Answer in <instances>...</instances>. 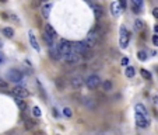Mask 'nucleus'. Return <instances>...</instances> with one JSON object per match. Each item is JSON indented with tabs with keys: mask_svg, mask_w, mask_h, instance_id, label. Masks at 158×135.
<instances>
[{
	"mask_svg": "<svg viewBox=\"0 0 158 135\" xmlns=\"http://www.w3.org/2000/svg\"><path fill=\"white\" fill-rule=\"evenodd\" d=\"M51 9H52V3H46V4H43V6H42L41 11H42V16L45 17V18H48V17H49Z\"/></svg>",
	"mask_w": 158,
	"mask_h": 135,
	"instance_id": "nucleus-14",
	"label": "nucleus"
},
{
	"mask_svg": "<svg viewBox=\"0 0 158 135\" xmlns=\"http://www.w3.org/2000/svg\"><path fill=\"white\" fill-rule=\"evenodd\" d=\"M143 27H144L143 20H136V21H134V30H136V31H141Z\"/></svg>",
	"mask_w": 158,
	"mask_h": 135,
	"instance_id": "nucleus-22",
	"label": "nucleus"
},
{
	"mask_svg": "<svg viewBox=\"0 0 158 135\" xmlns=\"http://www.w3.org/2000/svg\"><path fill=\"white\" fill-rule=\"evenodd\" d=\"M0 48H1V42H0Z\"/></svg>",
	"mask_w": 158,
	"mask_h": 135,
	"instance_id": "nucleus-39",
	"label": "nucleus"
},
{
	"mask_svg": "<svg viewBox=\"0 0 158 135\" xmlns=\"http://www.w3.org/2000/svg\"><path fill=\"white\" fill-rule=\"evenodd\" d=\"M102 86H104V90H105V92H112V87H113L111 80H105L102 83Z\"/></svg>",
	"mask_w": 158,
	"mask_h": 135,
	"instance_id": "nucleus-20",
	"label": "nucleus"
},
{
	"mask_svg": "<svg viewBox=\"0 0 158 135\" xmlns=\"http://www.w3.org/2000/svg\"><path fill=\"white\" fill-rule=\"evenodd\" d=\"M53 115H55V117H59V113H58L56 108H53Z\"/></svg>",
	"mask_w": 158,
	"mask_h": 135,
	"instance_id": "nucleus-36",
	"label": "nucleus"
},
{
	"mask_svg": "<svg viewBox=\"0 0 158 135\" xmlns=\"http://www.w3.org/2000/svg\"><path fill=\"white\" fill-rule=\"evenodd\" d=\"M45 33H46L49 37H52L53 39H55V38H56V35H58V34H56V30H55L51 24H45Z\"/></svg>",
	"mask_w": 158,
	"mask_h": 135,
	"instance_id": "nucleus-13",
	"label": "nucleus"
},
{
	"mask_svg": "<svg viewBox=\"0 0 158 135\" xmlns=\"http://www.w3.org/2000/svg\"><path fill=\"white\" fill-rule=\"evenodd\" d=\"M153 16H154V17H155V18H157V20H158V7H155V9H154V10H153Z\"/></svg>",
	"mask_w": 158,
	"mask_h": 135,
	"instance_id": "nucleus-32",
	"label": "nucleus"
},
{
	"mask_svg": "<svg viewBox=\"0 0 158 135\" xmlns=\"http://www.w3.org/2000/svg\"><path fill=\"white\" fill-rule=\"evenodd\" d=\"M127 63H129V59H127V58H123V59H122V65H127Z\"/></svg>",
	"mask_w": 158,
	"mask_h": 135,
	"instance_id": "nucleus-33",
	"label": "nucleus"
},
{
	"mask_svg": "<svg viewBox=\"0 0 158 135\" xmlns=\"http://www.w3.org/2000/svg\"><path fill=\"white\" fill-rule=\"evenodd\" d=\"M58 48H59L60 54L63 55V56H66V55H69V54H71V52H73V45L69 42L67 39H62L60 44L58 45Z\"/></svg>",
	"mask_w": 158,
	"mask_h": 135,
	"instance_id": "nucleus-3",
	"label": "nucleus"
},
{
	"mask_svg": "<svg viewBox=\"0 0 158 135\" xmlns=\"http://www.w3.org/2000/svg\"><path fill=\"white\" fill-rule=\"evenodd\" d=\"M13 94H14L17 99H21V100H24V99H27L28 96H30V92L27 90L25 87L16 86L14 89H13Z\"/></svg>",
	"mask_w": 158,
	"mask_h": 135,
	"instance_id": "nucleus-5",
	"label": "nucleus"
},
{
	"mask_svg": "<svg viewBox=\"0 0 158 135\" xmlns=\"http://www.w3.org/2000/svg\"><path fill=\"white\" fill-rule=\"evenodd\" d=\"M63 115H64V117H67V118H70V117L73 115V113H71V108H69V107L63 108Z\"/></svg>",
	"mask_w": 158,
	"mask_h": 135,
	"instance_id": "nucleus-28",
	"label": "nucleus"
},
{
	"mask_svg": "<svg viewBox=\"0 0 158 135\" xmlns=\"http://www.w3.org/2000/svg\"><path fill=\"white\" fill-rule=\"evenodd\" d=\"M84 104H85V107H88V108H94L95 107V103H94L92 99H87V100L84 101Z\"/></svg>",
	"mask_w": 158,
	"mask_h": 135,
	"instance_id": "nucleus-27",
	"label": "nucleus"
},
{
	"mask_svg": "<svg viewBox=\"0 0 158 135\" xmlns=\"http://www.w3.org/2000/svg\"><path fill=\"white\" fill-rule=\"evenodd\" d=\"M140 73H141V76L146 79V80H151V77H153V76H151V73H150L148 70H146V69H141V72H140Z\"/></svg>",
	"mask_w": 158,
	"mask_h": 135,
	"instance_id": "nucleus-26",
	"label": "nucleus"
},
{
	"mask_svg": "<svg viewBox=\"0 0 158 135\" xmlns=\"http://www.w3.org/2000/svg\"><path fill=\"white\" fill-rule=\"evenodd\" d=\"M16 103H17V106H18V108L21 110V111H24L27 108V104L24 100H21V99H16Z\"/></svg>",
	"mask_w": 158,
	"mask_h": 135,
	"instance_id": "nucleus-23",
	"label": "nucleus"
},
{
	"mask_svg": "<svg viewBox=\"0 0 158 135\" xmlns=\"http://www.w3.org/2000/svg\"><path fill=\"white\" fill-rule=\"evenodd\" d=\"M129 38H130V34L127 31V28L123 26L120 27V37H119V45H120V48H127V45H129Z\"/></svg>",
	"mask_w": 158,
	"mask_h": 135,
	"instance_id": "nucleus-2",
	"label": "nucleus"
},
{
	"mask_svg": "<svg viewBox=\"0 0 158 135\" xmlns=\"http://www.w3.org/2000/svg\"><path fill=\"white\" fill-rule=\"evenodd\" d=\"M119 3H120V6H122V7H123V9H125V7H126V1H125V0H120V1H119Z\"/></svg>",
	"mask_w": 158,
	"mask_h": 135,
	"instance_id": "nucleus-34",
	"label": "nucleus"
},
{
	"mask_svg": "<svg viewBox=\"0 0 158 135\" xmlns=\"http://www.w3.org/2000/svg\"><path fill=\"white\" fill-rule=\"evenodd\" d=\"M73 52H76L77 55H84V56H87V55L90 54V48L87 47L84 44V41H81V42H74L73 44Z\"/></svg>",
	"mask_w": 158,
	"mask_h": 135,
	"instance_id": "nucleus-1",
	"label": "nucleus"
},
{
	"mask_svg": "<svg viewBox=\"0 0 158 135\" xmlns=\"http://www.w3.org/2000/svg\"><path fill=\"white\" fill-rule=\"evenodd\" d=\"M136 113L137 114H141V115H144V117H147V110H146V107H144V106H143V104H140V103H139V104H136Z\"/></svg>",
	"mask_w": 158,
	"mask_h": 135,
	"instance_id": "nucleus-17",
	"label": "nucleus"
},
{
	"mask_svg": "<svg viewBox=\"0 0 158 135\" xmlns=\"http://www.w3.org/2000/svg\"><path fill=\"white\" fill-rule=\"evenodd\" d=\"M28 38H30L31 47L35 49V51H38V52H39V51H41V48H39V44H38L37 38H35V35H34V33H32V31H30V33H28Z\"/></svg>",
	"mask_w": 158,
	"mask_h": 135,
	"instance_id": "nucleus-11",
	"label": "nucleus"
},
{
	"mask_svg": "<svg viewBox=\"0 0 158 135\" xmlns=\"http://www.w3.org/2000/svg\"><path fill=\"white\" fill-rule=\"evenodd\" d=\"M125 75H126V77H134V75H136V70H134V68H133V66H127L126 70H125Z\"/></svg>",
	"mask_w": 158,
	"mask_h": 135,
	"instance_id": "nucleus-19",
	"label": "nucleus"
},
{
	"mask_svg": "<svg viewBox=\"0 0 158 135\" xmlns=\"http://www.w3.org/2000/svg\"><path fill=\"white\" fill-rule=\"evenodd\" d=\"M80 55H77L76 52H71V54H69L66 55V56H63V61L66 62V63H77L80 61Z\"/></svg>",
	"mask_w": 158,
	"mask_h": 135,
	"instance_id": "nucleus-8",
	"label": "nucleus"
},
{
	"mask_svg": "<svg viewBox=\"0 0 158 135\" xmlns=\"http://www.w3.org/2000/svg\"><path fill=\"white\" fill-rule=\"evenodd\" d=\"M32 114H34L35 117H41V108L35 106V107L32 108Z\"/></svg>",
	"mask_w": 158,
	"mask_h": 135,
	"instance_id": "nucleus-29",
	"label": "nucleus"
},
{
	"mask_svg": "<svg viewBox=\"0 0 158 135\" xmlns=\"http://www.w3.org/2000/svg\"><path fill=\"white\" fill-rule=\"evenodd\" d=\"M1 33L4 34V37L13 38V35H14V30H13L11 27H4L3 30H1Z\"/></svg>",
	"mask_w": 158,
	"mask_h": 135,
	"instance_id": "nucleus-18",
	"label": "nucleus"
},
{
	"mask_svg": "<svg viewBox=\"0 0 158 135\" xmlns=\"http://www.w3.org/2000/svg\"><path fill=\"white\" fill-rule=\"evenodd\" d=\"M153 100H154V103H155V104H158V94H155V96H154Z\"/></svg>",
	"mask_w": 158,
	"mask_h": 135,
	"instance_id": "nucleus-35",
	"label": "nucleus"
},
{
	"mask_svg": "<svg viewBox=\"0 0 158 135\" xmlns=\"http://www.w3.org/2000/svg\"><path fill=\"white\" fill-rule=\"evenodd\" d=\"M94 10H95V18L100 20L101 17H102V9L98 7V6H94Z\"/></svg>",
	"mask_w": 158,
	"mask_h": 135,
	"instance_id": "nucleus-25",
	"label": "nucleus"
},
{
	"mask_svg": "<svg viewBox=\"0 0 158 135\" xmlns=\"http://www.w3.org/2000/svg\"><path fill=\"white\" fill-rule=\"evenodd\" d=\"M111 13H112V16H120V13H122V6L119 1H113L111 4Z\"/></svg>",
	"mask_w": 158,
	"mask_h": 135,
	"instance_id": "nucleus-9",
	"label": "nucleus"
},
{
	"mask_svg": "<svg viewBox=\"0 0 158 135\" xmlns=\"http://www.w3.org/2000/svg\"><path fill=\"white\" fill-rule=\"evenodd\" d=\"M137 58H139V61H146L147 59V52H146V51H139V52H137Z\"/></svg>",
	"mask_w": 158,
	"mask_h": 135,
	"instance_id": "nucleus-24",
	"label": "nucleus"
},
{
	"mask_svg": "<svg viewBox=\"0 0 158 135\" xmlns=\"http://www.w3.org/2000/svg\"><path fill=\"white\" fill-rule=\"evenodd\" d=\"M1 61H3V58H1V56H0V62H1Z\"/></svg>",
	"mask_w": 158,
	"mask_h": 135,
	"instance_id": "nucleus-38",
	"label": "nucleus"
},
{
	"mask_svg": "<svg viewBox=\"0 0 158 135\" xmlns=\"http://www.w3.org/2000/svg\"><path fill=\"white\" fill-rule=\"evenodd\" d=\"M85 85L88 89H97L101 85V77L97 75H90L85 79Z\"/></svg>",
	"mask_w": 158,
	"mask_h": 135,
	"instance_id": "nucleus-4",
	"label": "nucleus"
},
{
	"mask_svg": "<svg viewBox=\"0 0 158 135\" xmlns=\"http://www.w3.org/2000/svg\"><path fill=\"white\" fill-rule=\"evenodd\" d=\"M153 44L155 45V47H158V35L155 34V35H153Z\"/></svg>",
	"mask_w": 158,
	"mask_h": 135,
	"instance_id": "nucleus-31",
	"label": "nucleus"
},
{
	"mask_svg": "<svg viewBox=\"0 0 158 135\" xmlns=\"http://www.w3.org/2000/svg\"><path fill=\"white\" fill-rule=\"evenodd\" d=\"M7 79L11 82H21L22 80V73L17 69H10L7 72Z\"/></svg>",
	"mask_w": 158,
	"mask_h": 135,
	"instance_id": "nucleus-6",
	"label": "nucleus"
},
{
	"mask_svg": "<svg viewBox=\"0 0 158 135\" xmlns=\"http://www.w3.org/2000/svg\"><path fill=\"white\" fill-rule=\"evenodd\" d=\"M134 120H136V124L139 128H147L148 127V118L144 117L141 114H134Z\"/></svg>",
	"mask_w": 158,
	"mask_h": 135,
	"instance_id": "nucleus-7",
	"label": "nucleus"
},
{
	"mask_svg": "<svg viewBox=\"0 0 158 135\" xmlns=\"http://www.w3.org/2000/svg\"><path fill=\"white\" fill-rule=\"evenodd\" d=\"M141 6H143L141 0H132V7H133V11H134V13H140Z\"/></svg>",
	"mask_w": 158,
	"mask_h": 135,
	"instance_id": "nucleus-15",
	"label": "nucleus"
},
{
	"mask_svg": "<svg viewBox=\"0 0 158 135\" xmlns=\"http://www.w3.org/2000/svg\"><path fill=\"white\" fill-rule=\"evenodd\" d=\"M71 85H73L74 89H79L84 85V79L81 77V76H74L73 79H71Z\"/></svg>",
	"mask_w": 158,
	"mask_h": 135,
	"instance_id": "nucleus-12",
	"label": "nucleus"
},
{
	"mask_svg": "<svg viewBox=\"0 0 158 135\" xmlns=\"http://www.w3.org/2000/svg\"><path fill=\"white\" fill-rule=\"evenodd\" d=\"M35 125H37L35 121H32V120H25V128L27 130H34Z\"/></svg>",
	"mask_w": 158,
	"mask_h": 135,
	"instance_id": "nucleus-21",
	"label": "nucleus"
},
{
	"mask_svg": "<svg viewBox=\"0 0 158 135\" xmlns=\"http://www.w3.org/2000/svg\"><path fill=\"white\" fill-rule=\"evenodd\" d=\"M7 82H4L3 79H0V89H7Z\"/></svg>",
	"mask_w": 158,
	"mask_h": 135,
	"instance_id": "nucleus-30",
	"label": "nucleus"
},
{
	"mask_svg": "<svg viewBox=\"0 0 158 135\" xmlns=\"http://www.w3.org/2000/svg\"><path fill=\"white\" fill-rule=\"evenodd\" d=\"M39 135H42V134H39Z\"/></svg>",
	"mask_w": 158,
	"mask_h": 135,
	"instance_id": "nucleus-40",
	"label": "nucleus"
},
{
	"mask_svg": "<svg viewBox=\"0 0 158 135\" xmlns=\"http://www.w3.org/2000/svg\"><path fill=\"white\" fill-rule=\"evenodd\" d=\"M43 41L48 44L49 48H53V47H55V39H53L52 37H49L46 33H43Z\"/></svg>",
	"mask_w": 158,
	"mask_h": 135,
	"instance_id": "nucleus-16",
	"label": "nucleus"
},
{
	"mask_svg": "<svg viewBox=\"0 0 158 135\" xmlns=\"http://www.w3.org/2000/svg\"><path fill=\"white\" fill-rule=\"evenodd\" d=\"M49 55H51V58L55 61H59V59H62L63 58V55L60 54V51H59L58 47H53V48L49 49Z\"/></svg>",
	"mask_w": 158,
	"mask_h": 135,
	"instance_id": "nucleus-10",
	"label": "nucleus"
},
{
	"mask_svg": "<svg viewBox=\"0 0 158 135\" xmlns=\"http://www.w3.org/2000/svg\"><path fill=\"white\" fill-rule=\"evenodd\" d=\"M154 31H155V33H158V26H155V27H154Z\"/></svg>",
	"mask_w": 158,
	"mask_h": 135,
	"instance_id": "nucleus-37",
	"label": "nucleus"
}]
</instances>
